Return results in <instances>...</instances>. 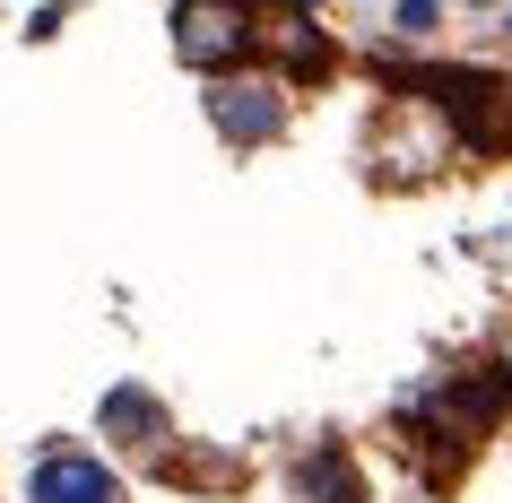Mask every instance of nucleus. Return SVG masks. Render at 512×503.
<instances>
[{
    "label": "nucleus",
    "instance_id": "nucleus-1",
    "mask_svg": "<svg viewBox=\"0 0 512 503\" xmlns=\"http://www.w3.org/2000/svg\"><path fill=\"white\" fill-rule=\"evenodd\" d=\"M391 79L426 87L434 105L452 113V131L469 139V148H486V157H504V148H512V79L469 70V61H452V70H400V61H391Z\"/></svg>",
    "mask_w": 512,
    "mask_h": 503
},
{
    "label": "nucleus",
    "instance_id": "nucleus-2",
    "mask_svg": "<svg viewBox=\"0 0 512 503\" xmlns=\"http://www.w3.org/2000/svg\"><path fill=\"white\" fill-rule=\"evenodd\" d=\"M252 53V0H174V61L226 79Z\"/></svg>",
    "mask_w": 512,
    "mask_h": 503
},
{
    "label": "nucleus",
    "instance_id": "nucleus-3",
    "mask_svg": "<svg viewBox=\"0 0 512 503\" xmlns=\"http://www.w3.org/2000/svg\"><path fill=\"white\" fill-rule=\"evenodd\" d=\"M209 122L235 148H261L287 131V96H278V79H209Z\"/></svg>",
    "mask_w": 512,
    "mask_h": 503
},
{
    "label": "nucleus",
    "instance_id": "nucleus-4",
    "mask_svg": "<svg viewBox=\"0 0 512 503\" xmlns=\"http://www.w3.org/2000/svg\"><path fill=\"white\" fill-rule=\"evenodd\" d=\"M27 503H122L105 460H87V451H44L27 477Z\"/></svg>",
    "mask_w": 512,
    "mask_h": 503
},
{
    "label": "nucleus",
    "instance_id": "nucleus-5",
    "mask_svg": "<svg viewBox=\"0 0 512 503\" xmlns=\"http://www.w3.org/2000/svg\"><path fill=\"white\" fill-rule=\"evenodd\" d=\"M252 44H270L287 70H322V61H330V44H322V27H313L304 0H270V9H252Z\"/></svg>",
    "mask_w": 512,
    "mask_h": 503
},
{
    "label": "nucleus",
    "instance_id": "nucleus-6",
    "mask_svg": "<svg viewBox=\"0 0 512 503\" xmlns=\"http://www.w3.org/2000/svg\"><path fill=\"white\" fill-rule=\"evenodd\" d=\"M96 417H105V434H113V443H131V451H157V443H165V408H157L148 391H139V382L105 391V408H96Z\"/></svg>",
    "mask_w": 512,
    "mask_h": 503
},
{
    "label": "nucleus",
    "instance_id": "nucleus-7",
    "mask_svg": "<svg viewBox=\"0 0 512 503\" xmlns=\"http://www.w3.org/2000/svg\"><path fill=\"white\" fill-rule=\"evenodd\" d=\"M296 486H304L313 503H356V460H348L339 443H313V451L296 460Z\"/></svg>",
    "mask_w": 512,
    "mask_h": 503
},
{
    "label": "nucleus",
    "instance_id": "nucleus-8",
    "mask_svg": "<svg viewBox=\"0 0 512 503\" xmlns=\"http://www.w3.org/2000/svg\"><path fill=\"white\" fill-rule=\"evenodd\" d=\"M400 35H434V0H400Z\"/></svg>",
    "mask_w": 512,
    "mask_h": 503
},
{
    "label": "nucleus",
    "instance_id": "nucleus-9",
    "mask_svg": "<svg viewBox=\"0 0 512 503\" xmlns=\"http://www.w3.org/2000/svg\"><path fill=\"white\" fill-rule=\"evenodd\" d=\"M504 35H512V18H504Z\"/></svg>",
    "mask_w": 512,
    "mask_h": 503
}]
</instances>
